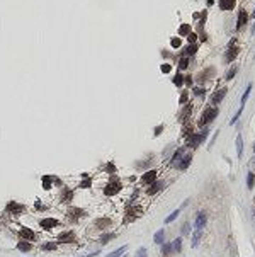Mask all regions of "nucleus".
Segmentation results:
<instances>
[{
	"instance_id": "nucleus-1",
	"label": "nucleus",
	"mask_w": 255,
	"mask_h": 257,
	"mask_svg": "<svg viewBox=\"0 0 255 257\" xmlns=\"http://www.w3.org/2000/svg\"><path fill=\"white\" fill-rule=\"evenodd\" d=\"M216 116H218V109H216V107H208V109H204L203 118H201L199 124H208V123H211V121L214 119Z\"/></svg>"
},
{
	"instance_id": "nucleus-2",
	"label": "nucleus",
	"mask_w": 255,
	"mask_h": 257,
	"mask_svg": "<svg viewBox=\"0 0 255 257\" xmlns=\"http://www.w3.org/2000/svg\"><path fill=\"white\" fill-rule=\"evenodd\" d=\"M206 213L204 211H201V213H197V216H196V221H194V227L196 230H203L204 225H206Z\"/></svg>"
},
{
	"instance_id": "nucleus-3",
	"label": "nucleus",
	"mask_w": 255,
	"mask_h": 257,
	"mask_svg": "<svg viewBox=\"0 0 255 257\" xmlns=\"http://www.w3.org/2000/svg\"><path fill=\"white\" fill-rule=\"evenodd\" d=\"M155 177H156V170H148V172L143 174L141 182H143V184H151V182L155 180Z\"/></svg>"
},
{
	"instance_id": "nucleus-4",
	"label": "nucleus",
	"mask_w": 255,
	"mask_h": 257,
	"mask_svg": "<svg viewBox=\"0 0 255 257\" xmlns=\"http://www.w3.org/2000/svg\"><path fill=\"white\" fill-rule=\"evenodd\" d=\"M247 19H248V14L245 12V10H240L238 12V22H237V31H240L243 27V24H247Z\"/></svg>"
},
{
	"instance_id": "nucleus-5",
	"label": "nucleus",
	"mask_w": 255,
	"mask_h": 257,
	"mask_svg": "<svg viewBox=\"0 0 255 257\" xmlns=\"http://www.w3.org/2000/svg\"><path fill=\"white\" fill-rule=\"evenodd\" d=\"M225 95H226V89H220L218 92H214V94L211 95V104H218V102H221Z\"/></svg>"
},
{
	"instance_id": "nucleus-6",
	"label": "nucleus",
	"mask_w": 255,
	"mask_h": 257,
	"mask_svg": "<svg viewBox=\"0 0 255 257\" xmlns=\"http://www.w3.org/2000/svg\"><path fill=\"white\" fill-rule=\"evenodd\" d=\"M237 55H238V48H237V46H235V48H230L228 51H226V55H225V61H226V63L233 61L235 58H237Z\"/></svg>"
},
{
	"instance_id": "nucleus-7",
	"label": "nucleus",
	"mask_w": 255,
	"mask_h": 257,
	"mask_svg": "<svg viewBox=\"0 0 255 257\" xmlns=\"http://www.w3.org/2000/svg\"><path fill=\"white\" fill-rule=\"evenodd\" d=\"M237 0H220V9L221 10H231L235 7Z\"/></svg>"
},
{
	"instance_id": "nucleus-8",
	"label": "nucleus",
	"mask_w": 255,
	"mask_h": 257,
	"mask_svg": "<svg viewBox=\"0 0 255 257\" xmlns=\"http://www.w3.org/2000/svg\"><path fill=\"white\" fill-rule=\"evenodd\" d=\"M21 238H24V240H34L36 238V233L32 230H29V228H22V230H21Z\"/></svg>"
},
{
	"instance_id": "nucleus-9",
	"label": "nucleus",
	"mask_w": 255,
	"mask_h": 257,
	"mask_svg": "<svg viewBox=\"0 0 255 257\" xmlns=\"http://www.w3.org/2000/svg\"><path fill=\"white\" fill-rule=\"evenodd\" d=\"M189 163H190V155L184 153V159L180 160V162H177L175 165H177V169H180V170H184V169L189 167Z\"/></svg>"
},
{
	"instance_id": "nucleus-10",
	"label": "nucleus",
	"mask_w": 255,
	"mask_h": 257,
	"mask_svg": "<svg viewBox=\"0 0 255 257\" xmlns=\"http://www.w3.org/2000/svg\"><path fill=\"white\" fill-rule=\"evenodd\" d=\"M43 228H53V227H56L58 225V221L55 218H44V220H41V223H39Z\"/></svg>"
},
{
	"instance_id": "nucleus-11",
	"label": "nucleus",
	"mask_w": 255,
	"mask_h": 257,
	"mask_svg": "<svg viewBox=\"0 0 255 257\" xmlns=\"http://www.w3.org/2000/svg\"><path fill=\"white\" fill-rule=\"evenodd\" d=\"M119 189H121V186L117 184V182H114V184H109L107 187L104 189V193H106V194H109V196H112V194H116L117 191H119Z\"/></svg>"
},
{
	"instance_id": "nucleus-12",
	"label": "nucleus",
	"mask_w": 255,
	"mask_h": 257,
	"mask_svg": "<svg viewBox=\"0 0 255 257\" xmlns=\"http://www.w3.org/2000/svg\"><path fill=\"white\" fill-rule=\"evenodd\" d=\"M153 242H155V244H163L165 242V230L163 228H162V230H158L155 233V237H153Z\"/></svg>"
},
{
	"instance_id": "nucleus-13",
	"label": "nucleus",
	"mask_w": 255,
	"mask_h": 257,
	"mask_svg": "<svg viewBox=\"0 0 255 257\" xmlns=\"http://www.w3.org/2000/svg\"><path fill=\"white\" fill-rule=\"evenodd\" d=\"M151 187H148V194H155L156 191H158V189H162L165 186V182H151Z\"/></svg>"
},
{
	"instance_id": "nucleus-14",
	"label": "nucleus",
	"mask_w": 255,
	"mask_h": 257,
	"mask_svg": "<svg viewBox=\"0 0 255 257\" xmlns=\"http://www.w3.org/2000/svg\"><path fill=\"white\" fill-rule=\"evenodd\" d=\"M73 233H72V231H65V233H61L60 237H58V240H60V242H72V240H73Z\"/></svg>"
},
{
	"instance_id": "nucleus-15",
	"label": "nucleus",
	"mask_w": 255,
	"mask_h": 257,
	"mask_svg": "<svg viewBox=\"0 0 255 257\" xmlns=\"http://www.w3.org/2000/svg\"><path fill=\"white\" fill-rule=\"evenodd\" d=\"M126 248H128V245H122L121 248H117V250H114V252H111L109 255H106V257H121L122 254L126 252Z\"/></svg>"
},
{
	"instance_id": "nucleus-16",
	"label": "nucleus",
	"mask_w": 255,
	"mask_h": 257,
	"mask_svg": "<svg viewBox=\"0 0 255 257\" xmlns=\"http://www.w3.org/2000/svg\"><path fill=\"white\" fill-rule=\"evenodd\" d=\"M184 153H186V150H184V148H179L177 152H175V153H173V159H172V163H177L179 160L182 159V157H184Z\"/></svg>"
},
{
	"instance_id": "nucleus-17",
	"label": "nucleus",
	"mask_w": 255,
	"mask_h": 257,
	"mask_svg": "<svg viewBox=\"0 0 255 257\" xmlns=\"http://www.w3.org/2000/svg\"><path fill=\"white\" fill-rule=\"evenodd\" d=\"M17 248H19V250H22V252H27V250H31V244L27 242V240H24V242H19Z\"/></svg>"
},
{
	"instance_id": "nucleus-18",
	"label": "nucleus",
	"mask_w": 255,
	"mask_h": 257,
	"mask_svg": "<svg viewBox=\"0 0 255 257\" xmlns=\"http://www.w3.org/2000/svg\"><path fill=\"white\" fill-rule=\"evenodd\" d=\"M253 186H255V176L250 172V174L247 176V187H248V189H252Z\"/></svg>"
},
{
	"instance_id": "nucleus-19",
	"label": "nucleus",
	"mask_w": 255,
	"mask_h": 257,
	"mask_svg": "<svg viewBox=\"0 0 255 257\" xmlns=\"http://www.w3.org/2000/svg\"><path fill=\"white\" fill-rule=\"evenodd\" d=\"M179 214H180V210H175V211H173L172 214H169V216L165 218V223H172L173 220H175V218H177V216H179Z\"/></svg>"
},
{
	"instance_id": "nucleus-20",
	"label": "nucleus",
	"mask_w": 255,
	"mask_h": 257,
	"mask_svg": "<svg viewBox=\"0 0 255 257\" xmlns=\"http://www.w3.org/2000/svg\"><path fill=\"white\" fill-rule=\"evenodd\" d=\"M179 33H180L182 36L190 34V26H189V24H182V26H180V29H179Z\"/></svg>"
},
{
	"instance_id": "nucleus-21",
	"label": "nucleus",
	"mask_w": 255,
	"mask_h": 257,
	"mask_svg": "<svg viewBox=\"0 0 255 257\" xmlns=\"http://www.w3.org/2000/svg\"><path fill=\"white\" fill-rule=\"evenodd\" d=\"M237 152H238V155H242V152H243V140L240 135L237 136Z\"/></svg>"
},
{
	"instance_id": "nucleus-22",
	"label": "nucleus",
	"mask_w": 255,
	"mask_h": 257,
	"mask_svg": "<svg viewBox=\"0 0 255 257\" xmlns=\"http://www.w3.org/2000/svg\"><path fill=\"white\" fill-rule=\"evenodd\" d=\"M250 90H252V84L248 87H247V90H245V94L242 95V106H245V102H247V99H248V95H250Z\"/></svg>"
},
{
	"instance_id": "nucleus-23",
	"label": "nucleus",
	"mask_w": 255,
	"mask_h": 257,
	"mask_svg": "<svg viewBox=\"0 0 255 257\" xmlns=\"http://www.w3.org/2000/svg\"><path fill=\"white\" fill-rule=\"evenodd\" d=\"M172 247L175 248V252H180V250H182V238H177V240H175Z\"/></svg>"
},
{
	"instance_id": "nucleus-24",
	"label": "nucleus",
	"mask_w": 255,
	"mask_h": 257,
	"mask_svg": "<svg viewBox=\"0 0 255 257\" xmlns=\"http://www.w3.org/2000/svg\"><path fill=\"white\" fill-rule=\"evenodd\" d=\"M196 51H197V46H196V44H189L187 50H186V55H194Z\"/></svg>"
},
{
	"instance_id": "nucleus-25",
	"label": "nucleus",
	"mask_w": 255,
	"mask_h": 257,
	"mask_svg": "<svg viewBox=\"0 0 255 257\" xmlns=\"http://www.w3.org/2000/svg\"><path fill=\"white\" fill-rule=\"evenodd\" d=\"M41 248L43 250H56V244H43Z\"/></svg>"
},
{
	"instance_id": "nucleus-26",
	"label": "nucleus",
	"mask_w": 255,
	"mask_h": 257,
	"mask_svg": "<svg viewBox=\"0 0 255 257\" xmlns=\"http://www.w3.org/2000/svg\"><path fill=\"white\" fill-rule=\"evenodd\" d=\"M182 82H184L182 75H180V73H177V77H173V84H175L177 87H180V85H182Z\"/></svg>"
},
{
	"instance_id": "nucleus-27",
	"label": "nucleus",
	"mask_w": 255,
	"mask_h": 257,
	"mask_svg": "<svg viewBox=\"0 0 255 257\" xmlns=\"http://www.w3.org/2000/svg\"><path fill=\"white\" fill-rule=\"evenodd\" d=\"M187 65H189V60H187V58H182V60L179 61V68L184 70V68H187Z\"/></svg>"
},
{
	"instance_id": "nucleus-28",
	"label": "nucleus",
	"mask_w": 255,
	"mask_h": 257,
	"mask_svg": "<svg viewBox=\"0 0 255 257\" xmlns=\"http://www.w3.org/2000/svg\"><path fill=\"white\" fill-rule=\"evenodd\" d=\"M199 238H201V230H197V231L194 233V240H192V245H194V247L199 244Z\"/></svg>"
},
{
	"instance_id": "nucleus-29",
	"label": "nucleus",
	"mask_w": 255,
	"mask_h": 257,
	"mask_svg": "<svg viewBox=\"0 0 255 257\" xmlns=\"http://www.w3.org/2000/svg\"><path fill=\"white\" fill-rule=\"evenodd\" d=\"M235 73H237V67H233V68H231L228 73H226V78H228V80H231V78L235 77Z\"/></svg>"
},
{
	"instance_id": "nucleus-30",
	"label": "nucleus",
	"mask_w": 255,
	"mask_h": 257,
	"mask_svg": "<svg viewBox=\"0 0 255 257\" xmlns=\"http://www.w3.org/2000/svg\"><path fill=\"white\" fill-rule=\"evenodd\" d=\"M170 250H172V245L170 244H165L163 247H162V252L163 254H170Z\"/></svg>"
},
{
	"instance_id": "nucleus-31",
	"label": "nucleus",
	"mask_w": 255,
	"mask_h": 257,
	"mask_svg": "<svg viewBox=\"0 0 255 257\" xmlns=\"http://www.w3.org/2000/svg\"><path fill=\"white\" fill-rule=\"evenodd\" d=\"M170 44H172L173 48H180V39H177V38H173L172 41H170Z\"/></svg>"
},
{
	"instance_id": "nucleus-32",
	"label": "nucleus",
	"mask_w": 255,
	"mask_h": 257,
	"mask_svg": "<svg viewBox=\"0 0 255 257\" xmlns=\"http://www.w3.org/2000/svg\"><path fill=\"white\" fill-rule=\"evenodd\" d=\"M136 257H146V248H139V250H138V255H136Z\"/></svg>"
},
{
	"instance_id": "nucleus-33",
	"label": "nucleus",
	"mask_w": 255,
	"mask_h": 257,
	"mask_svg": "<svg viewBox=\"0 0 255 257\" xmlns=\"http://www.w3.org/2000/svg\"><path fill=\"white\" fill-rule=\"evenodd\" d=\"M170 68H172V67H170V65H167V63H165V65H162V72H163V73H169V72H170Z\"/></svg>"
},
{
	"instance_id": "nucleus-34",
	"label": "nucleus",
	"mask_w": 255,
	"mask_h": 257,
	"mask_svg": "<svg viewBox=\"0 0 255 257\" xmlns=\"http://www.w3.org/2000/svg\"><path fill=\"white\" fill-rule=\"evenodd\" d=\"M112 233H109V235H104V237H102V244H106V242H107V240H111V238H112Z\"/></svg>"
},
{
	"instance_id": "nucleus-35",
	"label": "nucleus",
	"mask_w": 255,
	"mask_h": 257,
	"mask_svg": "<svg viewBox=\"0 0 255 257\" xmlns=\"http://www.w3.org/2000/svg\"><path fill=\"white\" fill-rule=\"evenodd\" d=\"M194 92H196V95H203V94H204V90L199 89V87H197V89H194Z\"/></svg>"
},
{
	"instance_id": "nucleus-36",
	"label": "nucleus",
	"mask_w": 255,
	"mask_h": 257,
	"mask_svg": "<svg viewBox=\"0 0 255 257\" xmlns=\"http://www.w3.org/2000/svg\"><path fill=\"white\" fill-rule=\"evenodd\" d=\"M186 101H187V92H184L182 97H180V102H186Z\"/></svg>"
},
{
	"instance_id": "nucleus-37",
	"label": "nucleus",
	"mask_w": 255,
	"mask_h": 257,
	"mask_svg": "<svg viewBox=\"0 0 255 257\" xmlns=\"http://www.w3.org/2000/svg\"><path fill=\"white\" fill-rule=\"evenodd\" d=\"M182 231H184V233H187V231H189V223H186V227L182 228Z\"/></svg>"
},
{
	"instance_id": "nucleus-38",
	"label": "nucleus",
	"mask_w": 255,
	"mask_h": 257,
	"mask_svg": "<svg viewBox=\"0 0 255 257\" xmlns=\"http://www.w3.org/2000/svg\"><path fill=\"white\" fill-rule=\"evenodd\" d=\"M162 129H163V126H158V128H156V131H155V135H158L162 131Z\"/></svg>"
},
{
	"instance_id": "nucleus-39",
	"label": "nucleus",
	"mask_w": 255,
	"mask_h": 257,
	"mask_svg": "<svg viewBox=\"0 0 255 257\" xmlns=\"http://www.w3.org/2000/svg\"><path fill=\"white\" fill-rule=\"evenodd\" d=\"M252 17H253V19H255V10H253V14H252Z\"/></svg>"
}]
</instances>
